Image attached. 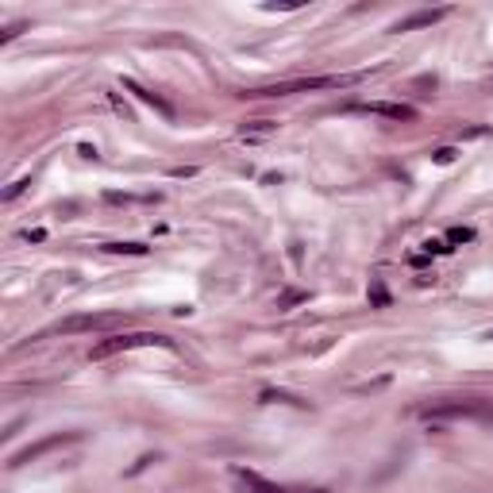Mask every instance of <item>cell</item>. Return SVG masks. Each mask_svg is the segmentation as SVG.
Listing matches in <instances>:
<instances>
[{
    "label": "cell",
    "mask_w": 493,
    "mask_h": 493,
    "mask_svg": "<svg viewBox=\"0 0 493 493\" xmlns=\"http://www.w3.org/2000/svg\"><path fill=\"white\" fill-rule=\"evenodd\" d=\"M289 493H328V490H289Z\"/></svg>",
    "instance_id": "obj_25"
},
{
    "label": "cell",
    "mask_w": 493,
    "mask_h": 493,
    "mask_svg": "<svg viewBox=\"0 0 493 493\" xmlns=\"http://www.w3.org/2000/svg\"><path fill=\"white\" fill-rule=\"evenodd\" d=\"M135 347H166L174 351V339L166 335H154V332H131V335H112V339L97 343L89 351V359H112V355H124V351H135Z\"/></svg>",
    "instance_id": "obj_2"
},
{
    "label": "cell",
    "mask_w": 493,
    "mask_h": 493,
    "mask_svg": "<svg viewBox=\"0 0 493 493\" xmlns=\"http://www.w3.org/2000/svg\"><path fill=\"white\" fill-rule=\"evenodd\" d=\"M447 16H451V8H420V12H412V16L397 19L389 31H393V35H401V31H420V27H432V24H439V19H447Z\"/></svg>",
    "instance_id": "obj_7"
},
{
    "label": "cell",
    "mask_w": 493,
    "mask_h": 493,
    "mask_svg": "<svg viewBox=\"0 0 493 493\" xmlns=\"http://www.w3.org/2000/svg\"><path fill=\"white\" fill-rule=\"evenodd\" d=\"M77 439H81V432H54V435H47V439H35V443H27L24 451L8 455V470H19V467H27V462L42 459V455L58 451V447H70V443H77Z\"/></svg>",
    "instance_id": "obj_4"
},
{
    "label": "cell",
    "mask_w": 493,
    "mask_h": 493,
    "mask_svg": "<svg viewBox=\"0 0 493 493\" xmlns=\"http://www.w3.org/2000/svg\"><path fill=\"white\" fill-rule=\"evenodd\" d=\"M124 89L131 92V97H139L143 104H151L159 116H166V120H174V104L166 101V97H159V92H151V89H143L139 81H131V77H124Z\"/></svg>",
    "instance_id": "obj_8"
},
{
    "label": "cell",
    "mask_w": 493,
    "mask_h": 493,
    "mask_svg": "<svg viewBox=\"0 0 493 493\" xmlns=\"http://www.w3.org/2000/svg\"><path fill=\"white\" fill-rule=\"evenodd\" d=\"M19 31H24V24H8V27H4V35H0V42H12Z\"/></svg>",
    "instance_id": "obj_20"
},
{
    "label": "cell",
    "mask_w": 493,
    "mask_h": 493,
    "mask_svg": "<svg viewBox=\"0 0 493 493\" xmlns=\"http://www.w3.org/2000/svg\"><path fill=\"white\" fill-rule=\"evenodd\" d=\"M301 301H309L305 289H285L282 297H277V309H293V305H301Z\"/></svg>",
    "instance_id": "obj_13"
},
{
    "label": "cell",
    "mask_w": 493,
    "mask_h": 493,
    "mask_svg": "<svg viewBox=\"0 0 493 493\" xmlns=\"http://www.w3.org/2000/svg\"><path fill=\"white\" fill-rule=\"evenodd\" d=\"M259 397H262L266 405H277V401H282V405H293V409H309V401H305V397H293V393H282V389H262Z\"/></svg>",
    "instance_id": "obj_11"
},
{
    "label": "cell",
    "mask_w": 493,
    "mask_h": 493,
    "mask_svg": "<svg viewBox=\"0 0 493 493\" xmlns=\"http://www.w3.org/2000/svg\"><path fill=\"white\" fill-rule=\"evenodd\" d=\"M232 478H235V482H239L247 493H289V490H282V485L266 482L262 474H254V470H247V467H235V470H232Z\"/></svg>",
    "instance_id": "obj_9"
},
{
    "label": "cell",
    "mask_w": 493,
    "mask_h": 493,
    "mask_svg": "<svg viewBox=\"0 0 493 493\" xmlns=\"http://www.w3.org/2000/svg\"><path fill=\"white\" fill-rule=\"evenodd\" d=\"M455 159H459V151H455V147H439V151H432V162H439V166H451Z\"/></svg>",
    "instance_id": "obj_17"
},
{
    "label": "cell",
    "mask_w": 493,
    "mask_h": 493,
    "mask_svg": "<svg viewBox=\"0 0 493 493\" xmlns=\"http://www.w3.org/2000/svg\"><path fill=\"white\" fill-rule=\"evenodd\" d=\"M151 462H159V455H143V459L135 462L131 470H127V478H131V474H139V470H147V467H151Z\"/></svg>",
    "instance_id": "obj_19"
},
{
    "label": "cell",
    "mask_w": 493,
    "mask_h": 493,
    "mask_svg": "<svg viewBox=\"0 0 493 493\" xmlns=\"http://www.w3.org/2000/svg\"><path fill=\"white\" fill-rule=\"evenodd\" d=\"M124 324L120 312H81V316H66L54 332L58 335H81V332H108V328Z\"/></svg>",
    "instance_id": "obj_5"
},
{
    "label": "cell",
    "mask_w": 493,
    "mask_h": 493,
    "mask_svg": "<svg viewBox=\"0 0 493 493\" xmlns=\"http://www.w3.org/2000/svg\"><path fill=\"white\" fill-rule=\"evenodd\" d=\"M274 120H251V124H243V135H262V131H274Z\"/></svg>",
    "instance_id": "obj_15"
},
{
    "label": "cell",
    "mask_w": 493,
    "mask_h": 493,
    "mask_svg": "<svg viewBox=\"0 0 493 493\" xmlns=\"http://www.w3.org/2000/svg\"><path fill=\"white\" fill-rule=\"evenodd\" d=\"M77 154H81V159H97V147H89V143H81V147H77Z\"/></svg>",
    "instance_id": "obj_23"
},
{
    "label": "cell",
    "mask_w": 493,
    "mask_h": 493,
    "mask_svg": "<svg viewBox=\"0 0 493 493\" xmlns=\"http://www.w3.org/2000/svg\"><path fill=\"white\" fill-rule=\"evenodd\" d=\"M47 239V232H42V227H35V232H27V243H42Z\"/></svg>",
    "instance_id": "obj_24"
},
{
    "label": "cell",
    "mask_w": 493,
    "mask_h": 493,
    "mask_svg": "<svg viewBox=\"0 0 493 493\" xmlns=\"http://www.w3.org/2000/svg\"><path fill=\"white\" fill-rule=\"evenodd\" d=\"M485 339H493V328H490V332H485Z\"/></svg>",
    "instance_id": "obj_26"
},
{
    "label": "cell",
    "mask_w": 493,
    "mask_h": 493,
    "mask_svg": "<svg viewBox=\"0 0 493 493\" xmlns=\"http://www.w3.org/2000/svg\"><path fill=\"white\" fill-rule=\"evenodd\" d=\"M424 247H428V251H435V254H447V251H451V247H447L443 239H428Z\"/></svg>",
    "instance_id": "obj_21"
},
{
    "label": "cell",
    "mask_w": 493,
    "mask_h": 493,
    "mask_svg": "<svg viewBox=\"0 0 493 493\" xmlns=\"http://www.w3.org/2000/svg\"><path fill=\"white\" fill-rule=\"evenodd\" d=\"M351 112L385 116V120H397V124H412V120H417V108H412V104H393V101H362V104H351Z\"/></svg>",
    "instance_id": "obj_6"
},
{
    "label": "cell",
    "mask_w": 493,
    "mask_h": 493,
    "mask_svg": "<svg viewBox=\"0 0 493 493\" xmlns=\"http://www.w3.org/2000/svg\"><path fill=\"white\" fill-rule=\"evenodd\" d=\"M104 201L108 204H159L162 193H143V197H135V193H104Z\"/></svg>",
    "instance_id": "obj_10"
},
{
    "label": "cell",
    "mask_w": 493,
    "mask_h": 493,
    "mask_svg": "<svg viewBox=\"0 0 493 493\" xmlns=\"http://www.w3.org/2000/svg\"><path fill=\"white\" fill-rule=\"evenodd\" d=\"M370 305H378V309H385V305H389V293H385V285H382V282L370 285Z\"/></svg>",
    "instance_id": "obj_16"
},
{
    "label": "cell",
    "mask_w": 493,
    "mask_h": 493,
    "mask_svg": "<svg viewBox=\"0 0 493 493\" xmlns=\"http://www.w3.org/2000/svg\"><path fill=\"white\" fill-rule=\"evenodd\" d=\"M104 251H108V254H135V259H143L151 247H143V243H104Z\"/></svg>",
    "instance_id": "obj_12"
},
{
    "label": "cell",
    "mask_w": 493,
    "mask_h": 493,
    "mask_svg": "<svg viewBox=\"0 0 493 493\" xmlns=\"http://www.w3.org/2000/svg\"><path fill=\"white\" fill-rule=\"evenodd\" d=\"M193 174H197V166H174L170 170V177H193Z\"/></svg>",
    "instance_id": "obj_22"
},
{
    "label": "cell",
    "mask_w": 493,
    "mask_h": 493,
    "mask_svg": "<svg viewBox=\"0 0 493 493\" xmlns=\"http://www.w3.org/2000/svg\"><path fill=\"white\" fill-rule=\"evenodd\" d=\"M355 77H297V81H282V85H266V89H247L243 97L251 101H266V97H293V92H309V89H339L351 85Z\"/></svg>",
    "instance_id": "obj_3"
},
{
    "label": "cell",
    "mask_w": 493,
    "mask_h": 493,
    "mask_svg": "<svg viewBox=\"0 0 493 493\" xmlns=\"http://www.w3.org/2000/svg\"><path fill=\"white\" fill-rule=\"evenodd\" d=\"M474 239V227H451L447 232V243H470Z\"/></svg>",
    "instance_id": "obj_18"
},
{
    "label": "cell",
    "mask_w": 493,
    "mask_h": 493,
    "mask_svg": "<svg viewBox=\"0 0 493 493\" xmlns=\"http://www.w3.org/2000/svg\"><path fill=\"white\" fill-rule=\"evenodd\" d=\"M412 417L420 420H482V424H493V401L485 397H467V401H432V405H417Z\"/></svg>",
    "instance_id": "obj_1"
},
{
    "label": "cell",
    "mask_w": 493,
    "mask_h": 493,
    "mask_svg": "<svg viewBox=\"0 0 493 493\" xmlns=\"http://www.w3.org/2000/svg\"><path fill=\"white\" fill-rule=\"evenodd\" d=\"M27 189H31V177H19V181H12L8 189L0 193V201H16L19 193H27Z\"/></svg>",
    "instance_id": "obj_14"
}]
</instances>
